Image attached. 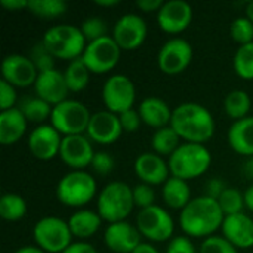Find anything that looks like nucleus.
<instances>
[{
	"mask_svg": "<svg viewBox=\"0 0 253 253\" xmlns=\"http://www.w3.org/2000/svg\"><path fill=\"white\" fill-rule=\"evenodd\" d=\"M225 215L222 213L218 200L208 196L193 199L179 213V225L187 237L208 239L222 228Z\"/></svg>",
	"mask_w": 253,
	"mask_h": 253,
	"instance_id": "nucleus-1",
	"label": "nucleus"
},
{
	"mask_svg": "<svg viewBox=\"0 0 253 253\" xmlns=\"http://www.w3.org/2000/svg\"><path fill=\"white\" fill-rule=\"evenodd\" d=\"M170 126L185 142L203 144L215 135V119L212 113L199 102H182L172 114Z\"/></svg>",
	"mask_w": 253,
	"mask_h": 253,
	"instance_id": "nucleus-2",
	"label": "nucleus"
},
{
	"mask_svg": "<svg viewBox=\"0 0 253 253\" xmlns=\"http://www.w3.org/2000/svg\"><path fill=\"white\" fill-rule=\"evenodd\" d=\"M133 208V190L126 182L113 181L98 193L96 212L108 224L126 221Z\"/></svg>",
	"mask_w": 253,
	"mask_h": 253,
	"instance_id": "nucleus-3",
	"label": "nucleus"
},
{
	"mask_svg": "<svg viewBox=\"0 0 253 253\" xmlns=\"http://www.w3.org/2000/svg\"><path fill=\"white\" fill-rule=\"evenodd\" d=\"M170 175L184 181L200 178L212 165V154L203 144L182 142L168 159Z\"/></svg>",
	"mask_w": 253,
	"mask_h": 253,
	"instance_id": "nucleus-4",
	"label": "nucleus"
},
{
	"mask_svg": "<svg viewBox=\"0 0 253 253\" xmlns=\"http://www.w3.org/2000/svg\"><path fill=\"white\" fill-rule=\"evenodd\" d=\"M42 42L56 59L64 61H74L82 58L87 46L80 27L70 24H58L47 28Z\"/></svg>",
	"mask_w": 253,
	"mask_h": 253,
	"instance_id": "nucleus-5",
	"label": "nucleus"
},
{
	"mask_svg": "<svg viewBox=\"0 0 253 253\" xmlns=\"http://www.w3.org/2000/svg\"><path fill=\"white\" fill-rule=\"evenodd\" d=\"M98 197V185L92 173L70 170L56 185V199L68 208H83Z\"/></svg>",
	"mask_w": 253,
	"mask_h": 253,
	"instance_id": "nucleus-6",
	"label": "nucleus"
},
{
	"mask_svg": "<svg viewBox=\"0 0 253 253\" xmlns=\"http://www.w3.org/2000/svg\"><path fill=\"white\" fill-rule=\"evenodd\" d=\"M89 108L77 99H65L52 108L50 125L62 135H84L90 122Z\"/></svg>",
	"mask_w": 253,
	"mask_h": 253,
	"instance_id": "nucleus-7",
	"label": "nucleus"
},
{
	"mask_svg": "<svg viewBox=\"0 0 253 253\" xmlns=\"http://www.w3.org/2000/svg\"><path fill=\"white\" fill-rule=\"evenodd\" d=\"M33 239L36 246L46 253H62L73 243L74 237L67 221L58 216H44L36 222Z\"/></svg>",
	"mask_w": 253,
	"mask_h": 253,
	"instance_id": "nucleus-8",
	"label": "nucleus"
},
{
	"mask_svg": "<svg viewBox=\"0 0 253 253\" xmlns=\"http://www.w3.org/2000/svg\"><path fill=\"white\" fill-rule=\"evenodd\" d=\"M135 225L141 236L150 243H163L173 239L175 221L172 215L159 205L139 211Z\"/></svg>",
	"mask_w": 253,
	"mask_h": 253,
	"instance_id": "nucleus-9",
	"label": "nucleus"
},
{
	"mask_svg": "<svg viewBox=\"0 0 253 253\" xmlns=\"http://www.w3.org/2000/svg\"><path fill=\"white\" fill-rule=\"evenodd\" d=\"M102 102L105 108L114 114H122L130 108L136 101V87L132 79L125 74H113L102 86Z\"/></svg>",
	"mask_w": 253,
	"mask_h": 253,
	"instance_id": "nucleus-10",
	"label": "nucleus"
},
{
	"mask_svg": "<svg viewBox=\"0 0 253 253\" xmlns=\"http://www.w3.org/2000/svg\"><path fill=\"white\" fill-rule=\"evenodd\" d=\"M122 49L111 36L87 43L82 59L92 74H105L116 68L120 61Z\"/></svg>",
	"mask_w": 253,
	"mask_h": 253,
	"instance_id": "nucleus-11",
	"label": "nucleus"
},
{
	"mask_svg": "<svg viewBox=\"0 0 253 253\" xmlns=\"http://www.w3.org/2000/svg\"><path fill=\"white\" fill-rule=\"evenodd\" d=\"M193 61V46L182 37H173L165 42L157 55V65L166 76L184 73Z\"/></svg>",
	"mask_w": 253,
	"mask_h": 253,
	"instance_id": "nucleus-12",
	"label": "nucleus"
},
{
	"mask_svg": "<svg viewBox=\"0 0 253 253\" xmlns=\"http://www.w3.org/2000/svg\"><path fill=\"white\" fill-rule=\"evenodd\" d=\"M148 36L145 19L138 13H126L120 16L113 25L111 37L122 50L139 49Z\"/></svg>",
	"mask_w": 253,
	"mask_h": 253,
	"instance_id": "nucleus-13",
	"label": "nucleus"
},
{
	"mask_svg": "<svg viewBox=\"0 0 253 253\" xmlns=\"http://www.w3.org/2000/svg\"><path fill=\"white\" fill-rule=\"evenodd\" d=\"M93 156V142L86 133L62 138L59 157L71 170H84L86 168H90Z\"/></svg>",
	"mask_w": 253,
	"mask_h": 253,
	"instance_id": "nucleus-14",
	"label": "nucleus"
},
{
	"mask_svg": "<svg viewBox=\"0 0 253 253\" xmlns=\"http://www.w3.org/2000/svg\"><path fill=\"white\" fill-rule=\"evenodd\" d=\"M62 135L52 125L36 126L28 135V150L37 160H52L59 156Z\"/></svg>",
	"mask_w": 253,
	"mask_h": 253,
	"instance_id": "nucleus-15",
	"label": "nucleus"
},
{
	"mask_svg": "<svg viewBox=\"0 0 253 253\" xmlns=\"http://www.w3.org/2000/svg\"><path fill=\"white\" fill-rule=\"evenodd\" d=\"M193 21V6L185 0L165 1L157 12V24L168 34H179L185 31Z\"/></svg>",
	"mask_w": 253,
	"mask_h": 253,
	"instance_id": "nucleus-16",
	"label": "nucleus"
},
{
	"mask_svg": "<svg viewBox=\"0 0 253 253\" xmlns=\"http://www.w3.org/2000/svg\"><path fill=\"white\" fill-rule=\"evenodd\" d=\"M39 71L33 61L21 53H10L1 62V79L15 87L34 86Z\"/></svg>",
	"mask_w": 253,
	"mask_h": 253,
	"instance_id": "nucleus-17",
	"label": "nucleus"
},
{
	"mask_svg": "<svg viewBox=\"0 0 253 253\" xmlns=\"http://www.w3.org/2000/svg\"><path fill=\"white\" fill-rule=\"evenodd\" d=\"M123 133L119 116L108 111V110H102V111H96L92 114L87 130H86V136L99 145H111L114 144Z\"/></svg>",
	"mask_w": 253,
	"mask_h": 253,
	"instance_id": "nucleus-18",
	"label": "nucleus"
},
{
	"mask_svg": "<svg viewBox=\"0 0 253 253\" xmlns=\"http://www.w3.org/2000/svg\"><path fill=\"white\" fill-rule=\"evenodd\" d=\"M135 175L142 184L156 187L163 185L170 176L169 163L165 160V157L156 154L154 151L142 153L136 157L135 165Z\"/></svg>",
	"mask_w": 253,
	"mask_h": 253,
	"instance_id": "nucleus-19",
	"label": "nucleus"
},
{
	"mask_svg": "<svg viewBox=\"0 0 253 253\" xmlns=\"http://www.w3.org/2000/svg\"><path fill=\"white\" fill-rule=\"evenodd\" d=\"M105 246L114 253H133L142 243V236L136 225L127 221L108 224L104 233Z\"/></svg>",
	"mask_w": 253,
	"mask_h": 253,
	"instance_id": "nucleus-20",
	"label": "nucleus"
},
{
	"mask_svg": "<svg viewBox=\"0 0 253 253\" xmlns=\"http://www.w3.org/2000/svg\"><path fill=\"white\" fill-rule=\"evenodd\" d=\"M34 93L36 96L46 101L52 107L68 99L70 89L67 86L64 73L58 71L56 68L50 71L39 73L37 80L34 83Z\"/></svg>",
	"mask_w": 253,
	"mask_h": 253,
	"instance_id": "nucleus-21",
	"label": "nucleus"
},
{
	"mask_svg": "<svg viewBox=\"0 0 253 253\" xmlns=\"http://www.w3.org/2000/svg\"><path fill=\"white\" fill-rule=\"evenodd\" d=\"M221 230L222 236L237 249H249L253 246V218L245 212L225 216Z\"/></svg>",
	"mask_w": 253,
	"mask_h": 253,
	"instance_id": "nucleus-22",
	"label": "nucleus"
},
{
	"mask_svg": "<svg viewBox=\"0 0 253 253\" xmlns=\"http://www.w3.org/2000/svg\"><path fill=\"white\" fill-rule=\"evenodd\" d=\"M138 111L142 119V123H145L147 126L156 130L170 126L173 110H170L169 104L162 98L148 96L142 99V102L138 107Z\"/></svg>",
	"mask_w": 253,
	"mask_h": 253,
	"instance_id": "nucleus-23",
	"label": "nucleus"
},
{
	"mask_svg": "<svg viewBox=\"0 0 253 253\" xmlns=\"http://www.w3.org/2000/svg\"><path fill=\"white\" fill-rule=\"evenodd\" d=\"M27 119L18 107L0 111V144L4 147L19 142L27 132Z\"/></svg>",
	"mask_w": 253,
	"mask_h": 253,
	"instance_id": "nucleus-24",
	"label": "nucleus"
},
{
	"mask_svg": "<svg viewBox=\"0 0 253 253\" xmlns=\"http://www.w3.org/2000/svg\"><path fill=\"white\" fill-rule=\"evenodd\" d=\"M231 150L243 157H253V116L233 122L228 129Z\"/></svg>",
	"mask_w": 253,
	"mask_h": 253,
	"instance_id": "nucleus-25",
	"label": "nucleus"
},
{
	"mask_svg": "<svg viewBox=\"0 0 253 253\" xmlns=\"http://www.w3.org/2000/svg\"><path fill=\"white\" fill-rule=\"evenodd\" d=\"M68 227L74 239H79L82 242H86L92 236H95L101 225H102V218L99 216L98 212L89 211V209H80L74 212L68 218Z\"/></svg>",
	"mask_w": 253,
	"mask_h": 253,
	"instance_id": "nucleus-26",
	"label": "nucleus"
},
{
	"mask_svg": "<svg viewBox=\"0 0 253 253\" xmlns=\"http://www.w3.org/2000/svg\"><path fill=\"white\" fill-rule=\"evenodd\" d=\"M162 197L166 206L170 209L182 211L193 199H191V188L187 181L170 176L162 185Z\"/></svg>",
	"mask_w": 253,
	"mask_h": 253,
	"instance_id": "nucleus-27",
	"label": "nucleus"
},
{
	"mask_svg": "<svg viewBox=\"0 0 253 253\" xmlns=\"http://www.w3.org/2000/svg\"><path fill=\"white\" fill-rule=\"evenodd\" d=\"M21 113L25 116L28 123H36V125H44V122L47 119H50L52 116V105L47 104L46 101L40 99L39 96H25L22 99H19L18 105H16Z\"/></svg>",
	"mask_w": 253,
	"mask_h": 253,
	"instance_id": "nucleus-28",
	"label": "nucleus"
},
{
	"mask_svg": "<svg viewBox=\"0 0 253 253\" xmlns=\"http://www.w3.org/2000/svg\"><path fill=\"white\" fill-rule=\"evenodd\" d=\"M181 141L182 139L173 130V127L166 126L159 130H154V133L151 136V148L156 154L169 159L179 148V145L182 144Z\"/></svg>",
	"mask_w": 253,
	"mask_h": 253,
	"instance_id": "nucleus-29",
	"label": "nucleus"
},
{
	"mask_svg": "<svg viewBox=\"0 0 253 253\" xmlns=\"http://www.w3.org/2000/svg\"><path fill=\"white\" fill-rule=\"evenodd\" d=\"M90 71L86 67V64L83 62L82 58H77L74 61H70L65 71H64V77L67 82V86L70 89V92H82L87 87L89 80H90Z\"/></svg>",
	"mask_w": 253,
	"mask_h": 253,
	"instance_id": "nucleus-30",
	"label": "nucleus"
},
{
	"mask_svg": "<svg viewBox=\"0 0 253 253\" xmlns=\"http://www.w3.org/2000/svg\"><path fill=\"white\" fill-rule=\"evenodd\" d=\"M251 105H252V102H251L248 92L242 90V89L231 90L224 99V111L234 122L248 117L249 111H251Z\"/></svg>",
	"mask_w": 253,
	"mask_h": 253,
	"instance_id": "nucleus-31",
	"label": "nucleus"
},
{
	"mask_svg": "<svg viewBox=\"0 0 253 253\" xmlns=\"http://www.w3.org/2000/svg\"><path fill=\"white\" fill-rule=\"evenodd\" d=\"M27 215V202L22 196L6 193L0 197V216L4 221L15 222Z\"/></svg>",
	"mask_w": 253,
	"mask_h": 253,
	"instance_id": "nucleus-32",
	"label": "nucleus"
},
{
	"mask_svg": "<svg viewBox=\"0 0 253 253\" xmlns=\"http://www.w3.org/2000/svg\"><path fill=\"white\" fill-rule=\"evenodd\" d=\"M64 0H28V10L42 19H55L67 12Z\"/></svg>",
	"mask_w": 253,
	"mask_h": 253,
	"instance_id": "nucleus-33",
	"label": "nucleus"
},
{
	"mask_svg": "<svg viewBox=\"0 0 253 253\" xmlns=\"http://www.w3.org/2000/svg\"><path fill=\"white\" fill-rule=\"evenodd\" d=\"M234 73L243 80H253V42L239 46L233 58Z\"/></svg>",
	"mask_w": 253,
	"mask_h": 253,
	"instance_id": "nucleus-34",
	"label": "nucleus"
},
{
	"mask_svg": "<svg viewBox=\"0 0 253 253\" xmlns=\"http://www.w3.org/2000/svg\"><path fill=\"white\" fill-rule=\"evenodd\" d=\"M219 208L222 211V213L225 216H231V215H237V213H243L245 208V197L243 193H240L237 188L228 187L222 196L218 200Z\"/></svg>",
	"mask_w": 253,
	"mask_h": 253,
	"instance_id": "nucleus-35",
	"label": "nucleus"
},
{
	"mask_svg": "<svg viewBox=\"0 0 253 253\" xmlns=\"http://www.w3.org/2000/svg\"><path fill=\"white\" fill-rule=\"evenodd\" d=\"M28 58L33 61V64L36 65L39 73L55 70V59L56 58L47 50V47L43 44V42L33 44V47L28 53Z\"/></svg>",
	"mask_w": 253,
	"mask_h": 253,
	"instance_id": "nucleus-36",
	"label": "nucleus"
},
{
	"mask_svg": "<svg viewBox=\"0 0 253 253\" xmlns=\"http://www.w3.org/2000/svg\"><path fill=\"white\" fill-rule=\"evenodd\" d=\"M80 30H82V33H83V36H84L87 43L99 40V39L108 36L107 21L99 18V16H89V18H86L82 22Z\"/></svg>",
	"mask_w": 253,
	"mask_h": 253,
	"instance_id": "nucleus-37",
	"label": "nucleus"
},
{
	"mask_svg": "<svg viewBox=\"0 0 253 253\" xmlns=\"http://www.w3.org/2000/svg\"><path fill=\"white\" fill-rule=\"evenodd\" d=\"M231 39L239 44H248L253 42V22L246 16H239L231 22L230 27Z\"/></svg>",
	"mask_w": 253,
	"mask_h": 253,
	"instance_id": "nucleus-38",
	"label": "nucleus"
},
{
	"mask_svg": "<svg viewBox=\"0 0 253 253\" xmlns=\"http://www.w3.org/2000/svg\"><path fill=\"white\" fill-rule=\"evenodd\" d=\"M199 253H239V249L224 236H211L202 242Z\"/></svg>",
	"mask_w": 253,
	"mask_h": 253,
	"instance_id": "nucleus-39",
	"label": "nucleus"
},
{
	"mask_svg": "<svg viewBox=\"0 0 253 253\" xmlns=\"http://www.w3.org/2000/svg\"><path fill=\"white\" fill-rule=\"evenodd\" d=\"M114 157L107 151H96L90 163V169L99 176H108L114 170Z\"/></svg>",
	"mask_w": 253,
	"mask_h": 253,
	"instance_id": "nucleus-40",
	"label": "nucleus"
},
{
	"mask_svg": "<svg viewBox=\"0 0 253 253\" xmlns=\"http://www.w3.org/2000/svg\"><path fill=\"white\" fill-rule=\"evenodd\" d=\"M133 202L135 206L139 208V211L147 209L154 206V200H156V193H154V187L147 185V184H138L133 188Z\"/></svg>",
	"mask_w": 253,
	"mask_h": 253,
	"instance_id": "nucleus-41",
	"label": "nucleus"
},
{
	"mask_svg": "<svg viewBox=\"0 0 253 253\" xmlns=\"http://www.w3.org/2000/svg\"><path fill=\"white\" fill-rule=\"evenodd\" d=\"M18 102L19 99H18L16 87L1 79L0 80V110L1 111L12 110L18 105Z\"/></svg>",
	"mask_w": 253,
	"mask_h": 253,
	"instance_id": "nucleus-42",
	"label": "nucleus"
},
{
	"mask_svg": "<svg viewBox=\"0 0 253 253\" xmlns=\"http://www.w3.org/2000/svg\"><path fill=\"white\" fill-rule=\"evenodd\" d=\"M119 120H120V125H122V129L123 132L126 133H135L139 130L141 125H142V119L139 116V111L135 110V108H130L122 114H119Z\"/></svg>",
	"mask_w": 253,
	"mask_h": 253,
	"instance_id": "nucleus-43",
	"label": "nucleus"
},
{
	"mask_svg": "<svg viewBox=\"0 0 253 253\" xmlns=\"http://www.w3.org/2000/svg\"><path fill=\"white\" fill-rule=\"evenodd\" d=\"M166 253H197V251L194 243L190 240V237L176 236L169 242Z\"/></svg>",
	"mask_w": 253,
	"mask_h": 253,
	"instance_id": "nucleus-44",
	"label": "nucleus"
},
{
	"mask_svg": "<svg viewBox=\"0 0 253 253\" xmlns=\"http://www.w3.org/2000/svg\"><path fill=\"white\" fill-rule=\"evenodd\" d=\"M228 188V185L221 179V178H212L206 182L205 187V196L213 199V200H219V197L222 196V193Z\"/></svg>",
	"mask_w": 253,
	"mask_h": 253,
	"instance_id": "nucleus-45",
	"label": "nucleus"
},
{
	"mask_svg": "<svg viewBox=\"0 0 253 253\" xmlns=\"http://www.w3.org/2000/svg\"><path fill=\"white\" fill-rule=\"evenodd\" d=\"M62 253H98L95 246L90 245L89 242H73Z\"/></svg>",
	"mask_w": 253,
	"mask_h": 253,
	"instance_id": "nucleus-46",
	"label": "nucleus"
},
{
	"mask_svg": "<svg viewBox=\"0 0 253 253\" xmlns=\"http://www.w3.org/2000/svg\"><path fill=\"white\" fill-rule=\"evenodd\" d=\"M165 1L162 0H138L136 1V7L141 10V12H145V13H153V12H159L162 9Z\"/></svg>",
	"mask_w": 253,
	"mask_h": 253,
	"instance_id": "nucleus-47",
	"label": "nucleus"
},
{
	"mask_svg": "<svg viewBox=\"0 0 253 253\" xmlns=\"http://www.w3.org/2000/svg\"><path fill=\"white\" fill-rule=\"evenodd\" d=\"M0 4L9 12H19L22 9H28L27 0H0Z\"/></svg>",
	"mask_w": 253,
	"mask_h": 253,
	"instance_id": "nucleus-48",
	"label": "nucleus"
},
{
	"mask_svg": "<svg viewBox=\"0 0 253 253\" xmlns=\"http://www.w3.org/2000/svg\"><path fill=\"white\" fill-rule=\"evenodd\" d=\"M242 172H243V176L253 184V157L246 159V162L243 163Z\"/></svg>",
	"mask_w": 253,
	"mask_h": 253,
	"instance_id": "nucleus-49",
	"label": "nucleus"
},
{
	"mask_svg": "<svg viewBox=\"0 0 253 253\" xmlns=\"http://www.w3.org/2000/svg\"><path fill=\"white\" fill-rule=\"evenodd\" d=\"M243 197H245V208H246L251 213H253V184L252 185H249V187L245 190Z\"/></svg>",
	"mask_w": 253,
	"mask_h": 253,
	"instance_id": "nucleus-50",
	"label": "nucleus"
},
{
	"mask_svg": "<svg viewBox=\"0 0 253 253\" xmlns=\"http://www.w3.org/2000/svg\"><path fill=\"white\" fill-rule=\"evenodd\" d=\"M133 253H159V251L156 249V246L150 242H142L135 251Z\"/></svg>",
	"mask_w": 253,
	"mask_h": 253,
	"instance_id": "nucleus-51",
	"label": "nucleus"
},
{
	"mask_svg": "<svg viewBox=\"0 0 253 253\" xmlns=\"http://www.w3.org/2000/svg\"><path fill=\"white\" fill-rule=\"evenodd\" d=\"M15 253H46L44 251H42L39 246L36 245H28V246H22L19 249H16Z\"/></svg>",
	"mask_w": 253,
	"mask_h": 253,
	"instance_id": "nucleus-52",
	"label": "nucleus"
},
{
	"mask_svg": "<svg viewBox=\"0 0 253 253\" xmlns=\"http://www.w3.org/2000/svg\"><path fill=\"white\" fill-rule=\"evenodd\" d=\"M119 3H120L119 0H95V4L101 7H114Z\"/></svg>",
	"mask_w": 253,
	"mask_h": 253,
	"instance_id": "nucleus-53",
	"label": "nucleus"
},
{
	"mask_svg": "<svg viewBox=\"0 0 253 253\" xmlns=\"http://www.w3.org/2000/svg\"><path fill=\"white\" fill-rule=\"evenodd\" d=\"M246 18H249L253 22V1L246 4Z\"/></svg>",
	"mask_w": 253,
	"mask_h": 253,
	"instance_id": "nucleus-54",
	"label": "nucleus"
}]
</instances>
